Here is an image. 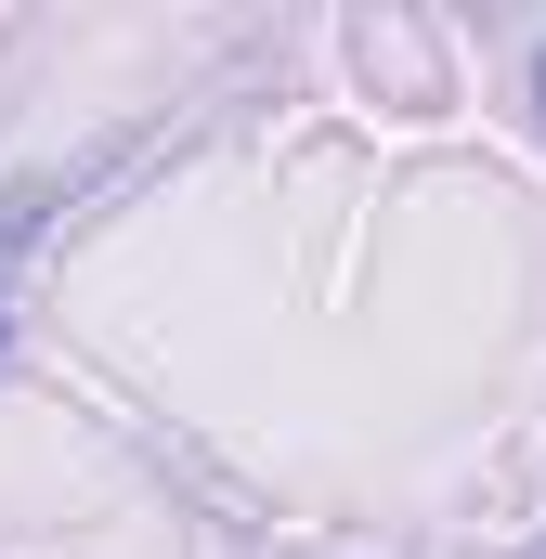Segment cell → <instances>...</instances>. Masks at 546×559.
<instances>
[{
    "label": "cell",
    "mask_w": 546,
    "mask_h": 559,
    "mask_svg": "<svg viewBox=\"0 0 546 559\" xmlns=\"http://www.w3.org/2000/svg\"><path fill=\"white\" fill-rule=\"evenodd\" d=\"M534 105H546V66H534Z\"/></svg>",
    "instance_id": "cell-1"
}]
</instances>
